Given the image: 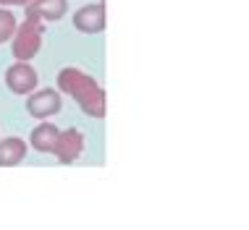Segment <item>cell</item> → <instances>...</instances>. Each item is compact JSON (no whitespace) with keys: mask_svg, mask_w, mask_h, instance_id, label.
<instances>
[{"mask_svg":"<svg viewBox=\"0 0 249 230\" xmlns=\"http://www.w3.org/2000/svg\"><path fill=\"white\" fill-rule=\"evenodd\" d=\"M42 32H45V24L37 21V18H26L21 26H16V32L11 37L13 58L21 60V63H29L39 52V47H42Z\"/></svg>","mask_w":249,"mask_h":230,"instance_id":"obj_2","label":"cell"},{"mask_svg":"<svg viewBox=\"0 0 249 230\" xmlns=\"http://www.w3.org/2000/svg\"><path fill=\"white\" fill-rule=\"evenodd\" d=\"M58 133H60L58 126H53V123H39V126L32 128V133H29V147H35L37 152H55Z\"/></svg>","mask_w":249,"mask_h":230,"instance_id":"obj_9","label":"cell"},{"mask_svg":"<svg viewBox=\"0 0 249 230\" xmlns=\"http://www.w3.org/2000/svg\"><path fill=\"white\" fill-rule=\"evenodd\" d=\"M73 26L82 34H97L105 29V3H89L82 5L73 13Z\"/></svg>","mask_w":249,"mask_h":230,"instance_id":"obj_6","label":"cell"},{"mask_svg":"<svg viewBox=\"0 0 249 230\" xmlns=\"http://www.w3.org/2000/svg\"><path fill=\"white\" fill-rule=\"evenodd\" d=\"M0 45H3V39H0Z\"/></svg>","mask_w":249,"mask_h":230,"instance_id":"obj_12","label":"cell"},{"mask_svg":"<svg viewBox=\"0 0 249 230\" xmlns=\"http://www.w3.org/2000/svg\"><path fill=\"white\" fill-rule=\"evenodd\" d=\"M58 89L73 97L89 118H103L105 115V92L92 76H87L79 68H63L58 73Z\"/></svg>","mask_w":249,"mask_h":230,"instance_id":"obj_1","label":"cell"},{"mask_svg":"<svg viewBox=\"0 0 249 230\" xmlns=\"http://www.w3.org/2000/svg\"><path fill=\"white\" fill-rule=\"evenodd\" d=\"M39 79H37V71L32 68L29 63H13L8 71H5V86L13 92V94H32L37 89Z\"/></svg>","mask_w":249,"mask_h":230,"instance_id":"obj_4","label":"cell"},{"mask_svg":"<svg viewBox=\"0 0 249 230\" xmlns=\"http://www.w3.org/2000/svg\"><path fill=\"white\" fill-rule=\"evenodd\" d=\"M84 152V133L79 128H69V131H60L58 133V144H55V157L63 162V165H71L82 157Z\"/></svg>","mask_w":249,"mask_h":230,"instance_id":"obj_5","label":"cell"},{"mask_svg":"<svg viewBox=\"0 0 249 230\" xmlns=\"http://www.w3.org/2000/svg\"><path fill=\"white\" fill-rule=\"evenodd\" d=\"M24 8H26V18H37V21L48 24L63 18L66 11H69V3L66 0H32Z\"/></svg>","mask_w":249,"mask_h":230,"instance_id":"obj_7","label":"cell"},{"mask_svg":"<svg viewBox=\"0 0 249 230\" xmlns=\"http://www.w3.org/2000/svg\"><path fill=\"white\" fill-rule=\"evenodd\" d=\"M60 107H63V99H60L58 89H35L26 99V113L39 120L53 118L55 113H60Z\"/></svg>","mask_w":249,"mask_h":230,"instance_id":"obj_3","label":"cell"},{"mask_svg":"<svg viewBox=\"0 0 249 230\" xmlns=\"http://www.w3.org/2000/svg\"><path fill=\"white\" fill-rule=\"evenodd\" d=\"M13 32H16V16H13L11 11L0 8V39L8 42V39L13 37Z\"/></svg>","mask_w":249,"mask_h":230,"instance_id":"obj_10","label":"cell"},{"mask_svg":"<svg viewBox=\"0 0 249 230\" xmlns=\"http://www.w3.org/2000/svg\"><path fill=\"white\" fill-rule=\"evenodd\" d=\"M29 3H32V0H0L3 8H5V5H29Z\"/></svg>","mask_w":249,"mask_h":230,"instance_id":"obj_11","label":"cell"},{"mask_svg":"<svg viewBox=\"0 0 249 230\" xmlns=\"http://www.w3.org/2000/svg\"><path fill=\"white\" fill-rule=\"evenodd\" d=\"M26 160V141L18 136H8L0 141V167H16Z\"/></svg>","mask_w":249,"mask_h":230,"instance_id":"obj_8","label":"cell"}]
</instances>
